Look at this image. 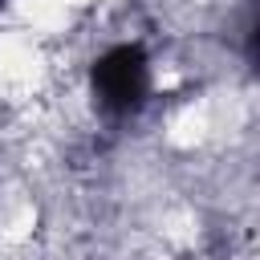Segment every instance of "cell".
Wrapping results in <instances>:
<instances>
[{"label":"cell","instance_id":"cell-1","mask_svg":"<svg viewBox=\"0 0 260 260\" xmlns=\"http://www.w3.org/2000/svg\"><path fill=\"white\" fill-rule=\"evenodd\" d=\"M93 98L110 114H134L150 93V61L142 45H114L93 61Z\"/></svg>","mask_w":260,"mask_h":260}]
</instances>
